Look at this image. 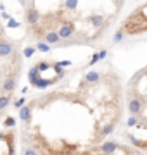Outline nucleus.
<instances>
[{
	"instance_id": "nucleus-19",
	"label": "nucleus",
	"mask_w": 147,
	"mask_h": 155,
	"mask_svg": "<svg viewBox=\"0 0 147 155\" xmlns=\"http://www.w3.org/2000/svg\"><path fill=\"white\" fill-rule=\"evenodd\" d=\"M64 5L68 7L69 11H76V9H78V5H80V4H78V2H74V0H71V2H69V0H68V2H64Z\"/></svg>"
},
{
	"instance_id": "nucleus-8",
	"label": "nucleus",
	"mask_w": 147,
	"mask_h": 155,
	"mask_svg": "<svg viewBox=\"0 0 147 155\" xmlns=\"http://www.w3.org/2000/svg\"><path fill=\"white\" fill-rule=\"evenodd\" d=\"M19 117H21V121L24 122H29L31 121V107L29 105H24L21 110H19Z\"/></svg>"
},
{
	"instance_id": "nucleus-9",
	"label": "nucleus",
	"mask_w": 147,
	"mask_h": 155,
	"mask_svg": "<svg viewBox=\"0 0 147 155\" xmlns=\"http://www.w3.org/2000/svg\"><path fill=\"white\" fill-rule=\"evenodd\" d=\"M101 150L104 153H114V152L118 150V143H114V141H106V143L101 147Z\"/></svg>"
},
{
	"instance_id": "nucleus-6",
	"label": "nucleus",
	"mask_w": 147,
	"mask_h": 155,
	"mask_svg": "<svg viewBox=\"0 0 147 155\" xmlns=\"http://www.w3.org/2000/svg\"><path fill=\"white\" fill-rule=\"evenodd\" d=\"M61 35H59V31H50V33H47L45 35V38H43V41L49 45H54L57 43V41H61Z\"/></svg>"
},
{
	"instance_id": "nucleus-10",
	"label": "nucleus",
	"mask_w": 147,
	"mask_h": 155,
	"mask_svg": "<svg viewBox=\"0 0 147 155\" xmlns=\"http://www.w3.org/2000/svg\"><path fill=\"white\" fill-rule=\"evenodd\" d=\"M40 69L36 66L35 67H31V69H29L28 71V79H29V83H35V81H36V79H40Z\"/></svg>"
},
{
	"instance_id": "nucleus-7",
	"label": "nucleus",
	"mask_w": 147,
	"mask_h": 155,
	"mask_svg": "<svg viewBox=\"0 0 147 155\" xmlns=\"http://www.w3.org/2000/svg\"><path fill=\"white\" fill-rule=\"evenodd\" d=\"M14 88H16V79L14 78H7L4 81V84H2L4 93H11V91H14Z\"/></svg>"
},
{
	"instance_id": "nucleus-1",
	"label": "nucleus",
	"mask_w": 147,
	"mask_h": 155,
	"mask_svg": "<svg viewBox=\"0 0 147 155\" xmlns=\"http://www.w3.org/2000/svg\"><path fill=\"white\" fill-rule=\"evenodd\" d=\"M142 109H144V102L140 98H132L130 104H128V110H130L132 116H137V114H140Z\"/></svg>"
},
{
	"instance_id": "nucleus-14",
	"label": "nucleus",
	"mask_w": 147,
	"mask_h": 155,
	"mask_svg": "<svg viewBox=\"0 0 147 155\" xmlns=\"http://www.w3.org/2000/svg\"><path fill=\"white\" fill-rule=\"evenodd\" d=\"M36 50H40V52H49L50 50V45L45 43V41H38L36 43Z\"/></svg>"
},
{
	"instance_id": "nucleus-18",
	"label": "nucleus",
	"mask_w": 147,
	"mask_h": 155,
	"mask_svg": "<svg viewBox=\"0 0 147 155\" xmlns=\"http://www.w3.org/2000/svg\"><path fill=\"white\" fill-rule=\"evenodd\" d=\"M36 67L40 69V72H43V71H49V69H50V64H49V62H45V61H42V62H38V64H36Z\"/></svg>"
},
{
	"instance_id": "nucleus-22",
	"label": "nucleus",
	"mask_w": 147,
	"mask_h": 155,
	"mask_svg": "<svg viewBox=\"0 0 147 155\" xmlns=\"http://www.w3.org/2000/svg\"><path fill=\"white\" fill-rule=\"evenodd\" d=\"M4 126L5 127H14L16 126V119H14V117H7L5 122H4Z\"/></svg>"
},
{
	"instance_id": "nucleus-24",
	"label": "nucleus",
	"mask_w": 147,
	"mask_h": 155,
	"mask_svg": "<svg viewBox=\"0 0 147 155\" xmlns=\"http://www.w3.org/2000/svg\"><path fill=\"white\" fill-rule=\"evenodd\" d=\"M21 24H19V21H16V19H11V21L7 22V28H19Z\"/></svg>"
},
{
	"instance_id": "nucleus-16",
	"label": "nucleus",
	"mask_w": 147,
	"mask_h": 155,
	"mask_svg": "<svg viewBox=\"0 0 147 155\" xmlns=\"http://www.w3.org/2000/svg\"><path fill=\"white\" fill-rule=\"evenodd\" d=\"M123 36H125V29H119V31H116V33H114L113 41H114V43H119V41L123 40Z\"/></svg>"
},
{
	"instance_id": "nucleus-25",
	"label": "nucleus",
	"mask_w": 147,
	"mask_h": 155,
	"mask_svg": "<svg viewBox=\"0 0 147 155\" xmlns=\"http://www.w3.org/2000/svg\"><path fill=\"white\" fill-rule=\"evenodd\" d=\"M126 124H128L130 127H133L137 124V116H130V119H128V122H126Z\"/></svg>"
},
{
	"instance_id": "nucleus-30",
	"label": "nucleus",
	"mask_w": 147,
	"mask_h": 155,
	"mask_svg": "<svg viewBox=\"0 0 147 155\" xmlns=\"http://www.w3.org/2000/svg\"><path fill=\"white\" fill-rule=\"evenodd\" d=\"M2 19H5V21L9 22V21H11V19H12V17L9 16V14H7V12H2Z\"/></svg>"
},
{
	"instance_id": "nucleus-26",
	"label": "nucleus",
	"mask_w": 147,
	"mask_h": 155,
	"mask_svg": "<svg viewBox=\"0 0 147 155\" xmlns=\"http://www.w3.org/2000/svg\"><path fill=\"white\" fill-rule=\"evenodd\" d=\"M56 64H57V66H69V67H71V61H59V62H56Z\"/></svg>"
},
{
	"instance_id": "nucleus-29",
	"label": "nucleus",
	"mask_w": 147,
	"mask_h": 155,
	"mask_svg": "<svg viewBox=\"0 0 147 155\" xmlns=\"http://www.w3.org/2000/svg\"><path fill=\"white\" fill-rule=\"evenodd\" d=\"M24 155H38L36 152H35L33 148H26V152H24Z\"/></svg>"
},
{
	"instance_id": "nucleus-5",
	"label": "nucleus",
	"mask_w": 147,
	"mask_h": 155,
	"mask_svg": "<svg viewBox=\"0 0 147 155\" xmlns=\"http://www.w3.org/2000/svg\"><path fill=\"white\" fill-rule=\"evenodd\" d=\"M12 45L9 43V41H7V40H2V41H0V55L2 57H9L12 54Z\"/></svg>"
},
{
	"instance_id": "nucleus-11",
	"label": "nucleus",
	"mask_w": 147,
	"mask_h": 155,
	"mask_svg": "<svg viewBox=\"0 0 147 155\" xmlns=\"http://www.w3.org/2000/svg\"><path fill=\"white\" fill-rule=\"evenodd\" d=\"M90 22H92V26H94V28H102V26H104V16H90Z\"/></svg>"
},
{
	"instance_id": "nucleus-28",
	"label": "nucleus",
	"mask_w": 147,
	"mask_h": 155,
	"mask_svg": "<svg viewBox=\"0 0 147 155\" xmlns=\"http://www.w3.org/2000/svg\"><path fill=\"white\" fill-rule=\"evenodd\" d=\"M99 55H101V61H104V59L108 57V50H101V52H99Z\"/></svg>"
},
{
	"instance_id": "nucleus-23",
	"label": "nucleus",
	"mask_w": 147,
	"mask_h": 155,
	"mask_svg": "<svg viewBox=\"0 0 147 155\" xmlns=\"http://www.w3.org/2000/svg\"><path fill=\"white\" fill-rule=\"evenodd\" d=\"M99 61H101V55H99V52H97V54H94V55H92L90 62H88V66H95Z\"/></svg>"
},
{
	"instance_id": "nucleus-13",
	"label": "nucleus",
	"mask_w": 147,
	"mask_h": 155,
	"mask_svg": "<svg viewBox=\"0 0 147 155\" xmlns=\"http://www.w3.org/2000/svg\"><path fill=\"white\" fill-rule=\"evenodd\" d=\"M114 129H116V124H114V122H109V124H106V126L102 127L101 136H109V134L113 133Z\"/></svg>"
},
{
	"instance_id": "nucleus-15",
	"label": "nucleus",
	"mask_w": 147,
	"mask_h": 155,
	"mask_svg": "<svg viewBox=\"0 0 147 155\" xmlns=\"http://www.w3.org/2000/svg\"><path fill=\"white\" fill-rule=\"evenodd\" d=\"M24 104H26V98H24V97L14 100V109H19V110H21V109L24 107Z\"/></svg>"
},
{
	"instance_id": "nucleus-20",
	"label": "nucleus",
	"mask_w": 147,
	"mask_h": 155,
	"mask_svg": "<svg viewBox=\"0 0 147 155\" xmlns=\"http://www.w3.org/2000/svg\"><path fill=\"white\" fill-rule=\"evenodd\" d=\"M7 104H9V95H2V97H0V109L4 110L7 107Z\"/></svg>"
},
{
	"instance_id": "nucleus-27",
	"label": "nucleus",
	"mask_w": 147,
	"mask_h": 155,
	"mask_svg": "<svg viewBox=\"0 0 147 155\" xmlns=\"http://www.w3.org/2000/svg\"><path fill=\"white\" fill-rule=\"evenodd\" d=\"M128 138H130V141H132L133 145H140V141H138V140H137L133 134H128Z\"/></svg>"
},
{
	"instance_id": "nucleus-2",
	"label": "nucleus",
	"mask_w": 147,
	"mask_h": 155,
	"mask_svg": "<svg viewBox=\"0 0 147 155\" xmlns=\"http://www.w3.org/2000/svg\"><path fill=\"white\" fill-rule=\"evenodd\" d=\"M59 35H61L62 40L71 38L74 35V26L73 24H68V22H66V24H61V26H59Z\"/></svg>"
},
{
	"instance_id": "nucleus-17",
	"label": "nucleus",
	"mask_w": 147,
	"mask_h": 155,
	"mask_svg": "<svg viewBox=\"0 0 147 155\" xmlns=\"http://www.w3.org/2000/svg\"><path fill=\"white\" fill-rule=\"evenodd\" d=\"M52 69L56 71L57 79H62V78H64V71H62V67H61V66H57V64H54V66H52Z\"/></svg>"
},
{
	"instance_id": "nucleus-3",
	"label": "nucleus",
	"mask_w": 147,
	"mask_h": 155,
	"mask_svg": "<svg viewBox=\"0 0 147 155\" xmlns=\"http://www.w3.org/2000/svg\"><path fill=\"white\" fill-rule=\"evenodd\" d=\"M26 21H28L29 26L38 24V21H40V12L36 11V9H29V11L26 12Z\"/></svg>"
},
{
	"instance_id": "nucleus-21",
	"label": "nucleus",
	"mask_w": 147,
	"mask_h": 155,
	"mask_svg": "<svg viewBox=\"0 0 147 155\" xmlns=\"http://www.w3.org/2000/svg\"><path fill=\"white\" fill-rule=\"evenodd\" d=\"M33 54H35V48H33V47H26V48L23 50V55L26 57V59L33 57Z\"/></svg>"
},
{
	"instance_id": "nucleus-4",
	"label": "nucleus",
	"mask_w": 147,
	"mask_h": 155,
	"mask_svg": "<svg viewBox=\"0 0 147 155\" xmlns=\"http://www.w3.org/2000/svg\"><path fill=\"white\" fill-rule=\"evenodd\" d=\"M57 81V78H54V79H45V78H40V79H36L35 83H31L35 86V88H47V86H50V84H54Z\"/></svg>"
},
{
	"instance_id": "nucleus-12",
	"label": "nucleus",
	"mask_w": 147,
	"mask_h": 155,
	"mask_svg": "<svg viewBox=\"0 0 147 155\" xmlns=\"http://www.w3.org/2000/svg\"><path fill=\"white\" fill-rule=\"evenodd\" d=\"M101 79V74L97 71H90V72H87V76H85V81L87 83H97Z\"/></svg>"
}]
</instances>
